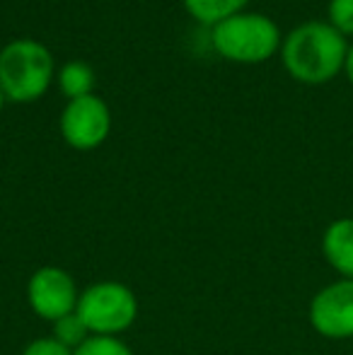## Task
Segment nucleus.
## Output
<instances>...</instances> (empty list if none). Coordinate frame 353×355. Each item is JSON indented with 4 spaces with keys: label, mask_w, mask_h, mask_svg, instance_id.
Here are the masks:
<instances>
[{
    "label": "nucleus",
    "mask_w": 353,
    "mask_h": 355,
    "mask_svg": "<svg viewBox=\"0 0 353 355\" xmlns=\"http://www.w3.org/2000/svg\"><path fill=\"white\" fill-rule=\"evenodd\" d=\"M349 44L329 22H305L283 42L281 56L286 71L305 85H322L344 71Z\"/></svg>",
    "instance_id": "obj_1"
},
{
    "label": "nucleus",
    "mask_w": 353,
    "mask_h": 355,
    "mask_svg": "<svg viewBox=\"0 0 353 355\" xmlns=\"http://www.w3.org/2000/svg\"><path fill=\"white\" fill-rule=\"evenodd\" d=\"M53 75L49 49L32 39H17L0 51V85L12 102H32L46 92Z\"/></svg>",
    "instance_id": "obj_2"
},
{
    "label": "nucleus",
    "mask_w": 353,
    "mask_h": 355,
    "mask_svg": "<svg viewBox=\"0 0 353 355\" xmlns=\"http://www.w3.org/2000/svg\"><path fill=\"white\" fill-rule=\"evenodd\" d=\"M211 42L223 58L237 63H261L278 51L281 32L266 15H232L213 27Z\"/></svg>",
    "instance_id": "obj_3"
},
{
    "label": "nucleus",
    "mask_w": 353,
    "mask_h": 355,
    "mask_svg": "<svg viewBox=\"0 0 353 355\" xmlns=\"http://www.w3.org/2000/svg\"><path fill=\"white\" fill-rule=\"evenodd\" d=\"M76 312L92 336H114L136 322L138 300L123 283L104 281L89 285L80 295Z\"/></svg>",
    "instance_id": "obj_4"
},
{
    "label": "nucleus",
    "mask_w": 353,
    "mask_h": 355,
    "mask_svg": "<svg viewBox=\"0 0 353 355\" xmlns=\"http://www.w3.org/2000/svg\"><path fill=\"white\" fill-rule=\"evenodd\" d=\"M27 300L29 307L42 319L58 322V319L76 312L80 293H78V285L68 271L56 266H44L29 278Z\"/></svg>",
    "instance_id": "obj_5"
},
{
    "label": "nucleus",
    "mask_w": 353,
    "mask_h": 355,
    "mask_svg": "<svg viewBox=\"0 0 353 355\" xmlns=\"http://www.w3.org/2000/svg\"><path fill=\"white\" fill-rule=\"evenodd\" d=\"M310 324L325 338H353V278L329 283L312 297Z\"/></svg>",
    "instance_id": "obj_6"
},
{
    "label": "nucleus",
    "mask_w": 353,
    "mask_h": 355,
    "mask_svg": "<svg viewBox=\"0 0 353 355\" xmlns=\"http://www.w3.org/2000/svg\"><path fill=\"white\" fill-rule=\"evenodd\" d=\"M112 116H109L107 104L94 94L80 99H71L61 116L63 138L76 150H92L104 143L109 136Z\"/></svg>",
    "instance_id": "obj_7"
},
{
    "label": "nucleus",
    "mask_w": 353,
    "mask_h": 355,
    "mask_svg": "<svg viewBox=\"0 0 353 355\" xmlns=\"http://www.w3.org/2000/svg\"><path fill=\"white\" fill-rule=\"evenodd\" d=\"M327 263L344 278H353V218H339L322 234Z\"/></svg>",
    "instance_id": "obj_8"
},
{
    "label": "nucleus",
    "mask_w": 353,
    "mask_h": 355,
    "mask_svg": "<svg viewBox=\"0 0 353 355\" xmlns=\"http://www.w3.org/2000/svg\"><path fill=\"white\" fill-rule=\"evenodd\" d=\"M250 0H184L191 17H196L203 24H213V27L232 15H240V10Z\"/></svg>",
    "instance_id": "obj_9"
},
{
    "label": "nucleus",
    "mask_w": 353,
    "mask_h": 355,
    "mask_svg": "<svg viewBox=\"0 0 353 355\" xmlns=\"http://www.w3.org/2000/svg\"><path fill=\"white\" fill-rule=\"evenodd\" d=\"M61 89L68 94L71 99H80L87 97L94 87V71L83 61H71L61 68Z\"/></svg>",
    "instance_id": "obj_10"
},
{
    "label": "nucleus",
    "mask_w": 353,
    "mask_h": 355,
    "mask_svg": "<svg viewBox=\"0 0 353 355\" xmlns=\"http://www.w3.org/2000/svg\"><path fill=\"white\" fill-rule=\"evenodd\" d=\"M53 338L61 341L63 346H68L71 351H76V348H80L89 338V329L85 327V322L78 317V312H73V314H68V317L53 322Z\"/></svg>",
    "instance_id": "obj_11"
},
{
    "label": "nucleus",
    "mask_w": 353,
    "mask_h": 355,
    "mask_svg": "<svg viewBox=\"0 0 353 355\" xmlns=\"http://www.w3.org/2000/svg\"><path fill=\"white\" fill-rule=\"evenodd\" d=\"M73 355H133L126 343H121L114 336H89L80 348H76Z\"/></svg>",
    "instance_id": "obj_12"
},
{
    "label": "nucleus",
    "mask_w": 353,
    "mask_h": 355,
    "mask_svg": "<svg viewBox=\"0 0 353 355\" xmlns=\"http://www.w3.org/2000/svg\"><path fill=\"white\" fill-rule=\"evenodd\" d=\"M329 24L344 37H353V0H329Z\"/></svg>",
    "instance_id": "obj_13"
},
{
    "label": "nucleus",
    "mask_w": 353,
    "mask_h": 355,
    "mask_svg": "<svg viewBox=\"0 0 353 355\" xmlns=\"http://www.w3.org/2000/svg\"><path fill=\"white\" fill-rule=\"evenodd\" d=\"M22 355H73V351L51 336V338H37V341H32L24 348Z\"/></svg>",
    "instance_id": "obj_14"
},
{
    "label": "nucleus",
    "mask_w": 353,
    "mask_h": 355,
    "mask_svg": "<svg viewBox=\"0 0 353 355\" xmlns=\"http://www.w3.org/2000/svg\"><path fill=\"white\" fill-rule=\"evenodd\" d=\"M344 73H346V78H349V83L353 85V44H351V46H349V53H346Z\"/></svg>",
    "instance_id": "obj_15"
},
{
    "label": "nucleus",
    "mask_w": 353,
    "mask_h": 355,
    "mask_svg": "<svg viewBox=\"0 0 353 355\" xmlns=\"http://www.w3.org/2000/svg\"><path fill=\"white\" fill-rule=\"evenodd\" d=\"M3 102H5V92H3V85H0V107H3Z\"/></svg>",
    "instance_id": "obj_16"
}]
</instances>
